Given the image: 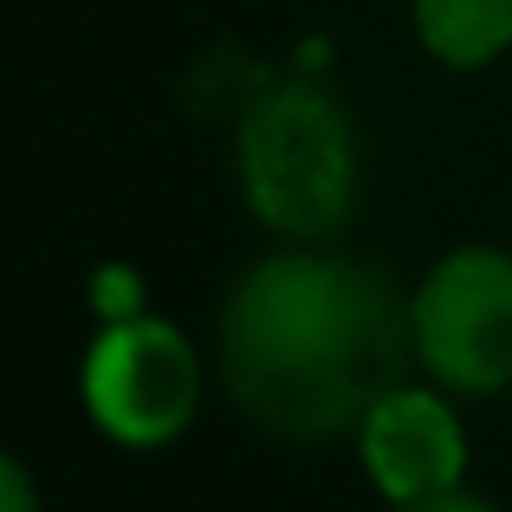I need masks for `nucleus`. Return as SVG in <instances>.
Wrapping results in <instances>:
<instances>
[{"label": "nucleus", "mask_w": 512, "mask_h": 512, "mask_svg": "<svg viewBox=\"0 0 512 512\" xmlns=\"http://www.w3.org/2000/svg\"><path fill=\"white\" fill-rule=\"evenodd\" d=\"M0 512H39V487L13 448H0Z\"/></svg>", "instance_id": "0eeeda50"}, {"label": "nucleus", "mask_w": 512, "mask_h": 512, "mask_svg": "<svg viewBox=\"0 0 512 512\" xmlns=\"http://www.w3.org/2000/svg\"><path fill=\"white\" fill-rule=\"evenodd\" d=\"M409 20L448 72H480L512 52V0H409Z\"/></svg>", "instance_id": "423d86ee"}, {"label": "nucleus", "mask_w": 512, "mask_h": 512, "mask_svg": "<svg viewBox=\"0 0 512 512\" xmlns=\"http://www.w3.org/2000/svg\"><path fill=\"white\" fill-rule=\"evenodd\" d=\"M85 415L104 441L117 448H169L175 435H188L201 409V389H208V370H201V350L188 344L182 325L169 318H111L98 331V344L85 350Z\"/></svg>", "instance_id": "20e7f679"}, {"label": "nucleus", "mask_w": 512, "mask_h": 512, "mask_svg": "<svg viewBox=\"0 0 512 512\" xmlns=\"http://www.w3.org/2000/svg\"><path fill=\"white\" fill-rule=\"evenodd\" d=\"M389 512H500V506H493L487 493L454 487V493H435V500H409V506H389Z\"/></svg>", "instance_id": "6e6552de"}, {"label": "nucleus", "mask_w": 512, "mask_h": 512, "mask_svg": "<svg viewBox=\"0 0 512 512\" xmlns=\"http://www.w3.org/2000/svg\"><path fill=\"white\" fill-rule=\"evenodd\" d=\"M415 363L448 396L512 389V253L454 247L409 292Z\"/></svg>", "instance_id": "7ed1b4c3"}, {"label": "nucleus", "mask_w": 512, "mask_h": 512, "mask_svg": "<svg viewBox=\"0 0 512 512\" xmlns=\"http://www.w3.org/2000/svg\"><path fill=\"white\" fill-rule=\"evenodd\" d=\"M234 175L247 214L292 247H325L357 208V124L325 85L286 78L260 91L234 130Z\"/></svg>", "instance_id": "f03ea898"}, {"label": "nucleus", "mask_w": 512, "mask_h": 512, "mask_svg": "<svg viewBox=\"0 0 512 512\" xmlns=\"http://www.w3.org/2000/svg\"><path fill=\"white\" fill-rule=\"evenodd\" d=\"M409 299L376 266L325 247H279L227 286L214 370L240 422L273 441L357 435L383 389L409 383Z\"/></svg>", "instance_id": "f257e3e1"}, {"label": "nucleus", "mask_w": 512, "mask_h": 512, "mask_svg": "<svg viewBox=\"0 0 512 512\" xmlns=\"http://www.w3.org/2000/svg\"><path fill=\"white\" fill-rule=\"evenodd\" d=\"M357 461L389 506L435 500L467 480V422L441 383H396L357 422Z\"/></svg>", "instance_id": "39448f33"}]
</instances>
